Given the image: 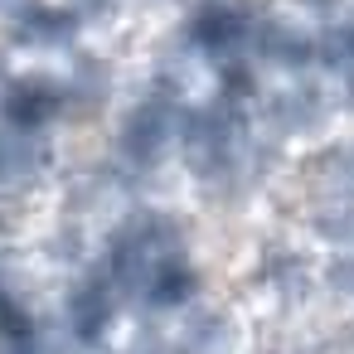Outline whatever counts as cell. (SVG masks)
I'll use <instances>...</instances> for the list:
<instances>
[{
  "label": "cell",
  "mask_w": 354,
  "mask_h": 354,
  "mask_svg": "<svg viewBox=\"0 0 354 354\" xmlns=\"http://www.w3.org/2000/svg\"><path fill=\"white\" fill-rule=\"evenodd\" d=\"M175 136H180V102L151 88V93L136 97V102L117 117V127L107 131V160H112L131 185H141V180H151V175L165 165V156L175 151Z\"/></svg>",
  "instance_id": "6da1fadb"
},
{
  "label": "cell",
  "mask_w": 354,
  "mask_h": 354,
  "mask_svg": "<svg viewBox=\"0 0 354 354\" xmlns=\"http://www.w3.org/2000/svg\"><path fill=\"white\" fill-rule=\"evenodd\" d=\"M262 20L257 0H194L180 20V39L204 59V64H228L252 49V30Z\"/></svg>",
  "instance_id": "7a4b0ae2"
},
{
  "label": "cell",
  "mask_w": 354,
  "mask_h": 354,
  "mask_svg": "<svg viewBox=\"0 0 354 354\" xmlns=\"http://www.w3.org/2000/svg\"><path fill=\"white\" fill-rule=\"evenodd\" d=\"M257 107V131H267L272 141H310L330 127V93L310 78H291L281 88H262V97L252 102Z\"/></svg>",
  "instance_id": "3957f363"
},
{
  "label": "cell",
  "mask_w": 354,
  "mask_h": 354,
  "mask_svg": "<svg viewBox=\"0 0 354 354\" xmlns=\"http://www.w3.org/2000/svg\"><path fill=\"white\" fill-rule=\"evenodd\" d=\"M127 301L117 296V286L93 267V257L83 262V267H73L68 272V286H64V335L78 344V349H97L107 335H112V325H117V310H122Z\"/></svg>",
  "instance_id": "277c9868"
},
{
  "label": "cell",
  "mask_w": 354,
  "mask_h": 354,
  "mask_svg": "<svg viewBox=\"0 0 354 354\" xmlns=\"http://www.w3.org/2000/svg\"><path fill=\"white\" fill-rule=\"evenodd\" d=\"M180 320L170 325L165 335V354H243L248 349V335H243V320L228 310V306H214V301H194L185 310H175Z\"/></svg>",
  "instance_id": "5b68a950"
},
{
  "label": "cell",
  "mask_w": 354,
  "mask_h": 354,
  "mask_svg": "<svg viewBox=\"0 0 354 354\" xmlns=\"http://www.w3.org/2000/svg\"><path fill=\"white\" fill-rule=\"evenodd\" d=\"M252 286H257L272 306L296 310V306H306L310 291L320 286V272H315V262H310L301 248H291V243H267V248L257 252Z\"/></svg>",
  "instance_id": "8992f818"
},
{
  "label": "cell",
  "mask_w": 354,
  "mask_h": 354,
  "mask_svg": "<svg viewBox=\"0 0 354 354\" xmlns=\"http://www.w3.org/2000/svg\"><path fill=\"white\" fill-rule=\"evenodd\" d=\"M257 64L277 68V73H306L310 64H320V35L301 30L296 20L286 15H272L262 10L257 30H252V49H248Z\"/></svg>",
  "instance_id": "52a82bcc"
},
{
  "label": "cell",
  "mask_w": 354,
  "mask_h": 354,
  "mask_svg": "<svg viewBox=\"0 0 354 354\" xmlns=\"http://www.w3.org/2000/svg\"><path fill=\"white\" fill-rule=\"evenodd\" d=\"M78 15L68 10V6H54V0H39L35 6V15L10 35V44L15 49H39V54H54V49H73V39H78Z\"/></svg>",
  "instance_id": "ba28073f"
},
{
  "label": "cell",
  "mask_w": 354,
  "mask_h": 354,
  "mask_svg": "<svg viewBox=\"0 0 354 354\" xmlns=\"http://www.w3.org/2000/svg\"><path fill=\"white\" fill-rule=\"evenodd\" d=\"M301 214H306V228L320 243L354 248V199H310Z\"/></svg>",
  "instance_id": "9c48e42d"
},
{
  "label": "cell",
  "mask_w": 354,
  "mask_h": 354,
  "mask_svg": "<svg viewBox=\"0 0 354 354\" xmlns=\"http://www.w3.org/2000/svg\"><path fill=\"white\" fill-rule=\"evenodd\" d=\"M320 286H325L335 301L354 306V252H349V248H344V252H335V257L320 267Z\"/></svg>",
  "instance_id": "30bf717a"
},
{
  "label": "cell",
  "mask_w": 354,
  "mask_h": 354,
  "mask_svg": "<svg viewBox=\"0 0 354 354\" xmlns=\"http://www.w3.org/2000/svg\"><path fill=\"white\" fill-rule=\"evenodd\" d=\"M35 6H39V0H0V35H15L30 15H35Z\"/></svg>",
  "instance_id": "8fae6325"
},
{
  "label": "cell",
  "mask_w": 354,
  "mask_h": 354,
  "mask_svg": "<svg viewBox=\"0 0 354 354\" xmlns=\"http://www.w3.org/2000/svg\"><path fill=\"white\" fill-rule=\"evenodd\" d=\"M296 6H301L306 15L325 20V25H335V20H344V15H349V0H296Z\"/></svg>",
  "instance_id": "7c38bea8"
},
{
  "label": "cell",
  "mask_w": 354,
  "mask_h": 354,
  "mask_svg": "<svg viewBox=\"0 0 354 354\" xmlns=\"http://www.w3.org/2000/svg\"><path fill=\"white\" fill-rule=\"evenodd\" d=\"M339 107L354 117V73H344V78H339Z\"/></svg>",
  "instance_id": "4fadbf2b"
}]
</instances>
